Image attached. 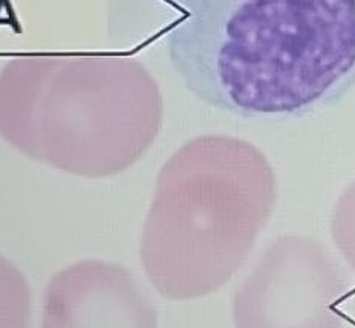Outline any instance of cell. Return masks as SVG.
I'll return each instance as SVG.
<instances>
[{
    "instance_id": "obj_1",
    "label": "cell",
    "mask_w": 355,
    "mask_h": 328,
    "mask_svg": "<svg viewBox=\"0 0 355 328\" xmlns=\"http://www.w3.org/2000/svg\"><path fill=\"white\" fill-rule=\"evenodd\" d=\"M165 46L202 102L302 116L355 85V0H168Z\"/></svg>"
},
{
    "instance_id": "obj_2",
    "label": "cell",
    "mask_w": 355,
    "mask_h": 328,
    "mask_svg": "<svg viewBox=\"0 0 355 328\" xmlns=\"http://www.w3.org/2000/svg\"><path fill=\"white\" fill-rule=\"evenodd\" d=\"M157 82L114 55H29L0 71V135L33 161L82 178L137 164L162 126Z\"/></svg>"
},
{
    "instance_id": "obj_3",
    "label": "cell",
    "mask_w": 355,
    "mask_h": 328,
    "mask_svg": "<svg viewBox=\"0 0 355 328\" xmlns=\"http://www.w3.org/2000/svg\"><path fill=\"white\" fill-rule=\"evenodd\" d=\"M277 201L274 171L238 138L192 139L160 170L142 232L151 284L171 300L205 297L238 271Z\"/></svg>"
},
{
    "instance_id": "obj_4",
    "label": "cell",
    "mask_w": 355,
    "mask_h": 328,
    "mask_svg": "<svg viewBox=\"0 0 355 328\" xmlns=\"http://www.w3.org/2000/svg\"><path fill=\"white\" fill-rule=\"evenodd\" d=\"M41 328H157V312L128 268L82 260L49 282Z\"/></svg>"
},
{
    "instance_id": "obj_5",
    "label": "cell",
    "mask_w": 355,
    "mask_h": 328,
    "mask_svg": "<svg viewBox=\"0 0 355 328\" xmlns=\"http://www.w3.org/2000/svg\"><path fill=\"white\" fill-rule=\"evenodd\" d=\"M32 297L26 277L0 254V328H29Z\"/></svg>"
},
{
    "instance_id": "obj_6",
    "label": "cell",
    "mask_w": 355,
    "mask_h": 328,
    "mask_svg": "<svg viewBox=\"0 0 355 328\" xmlns=\"http://www.w3.org/2000/svg\"><path fill=\"white\" fill-rule=\"evenodd\" d=\"M334 232L339 243L355 236V183L346 191L337 206Z\"/></svg>"
}]
</instances>
